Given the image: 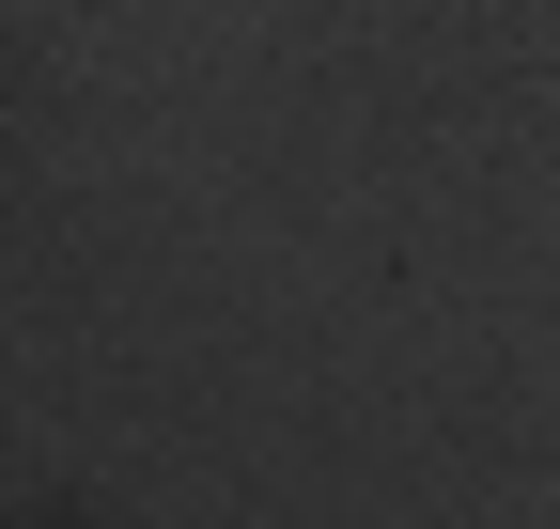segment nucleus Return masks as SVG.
Instances as JSON below:
<instances>
[]
</instances>
